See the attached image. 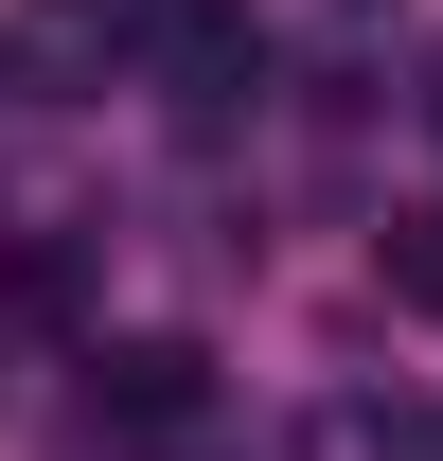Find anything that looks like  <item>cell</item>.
I'll return each mask as SVG.
<instances>
[{
    "label": "cell",
    "mask_w": 443,
    "mask_h": 461,
    "mask_svg": "<svg viewBox=\"0 0 443 461\" xmlns=\"http://www.w3.org/2000/svg\"><path fill=\"white\" fill-rule=\"evenodd\" d=\"M177 0H18V71L36 89H71V71H107V54H142Z\"/></svg>",
    "instance_id": "1"
},
{
    "label": "cell",
    "mask_w": 443,
    "mask_h": 461,
    "mask_svg": "<svg viewBox=\"0 0 443 461\" xmlns=\"http://www.w3.org/2000/svg\"><path fill=\"white\" fill-rule=\"evenodd\" d=\"M89 408H107V426H195V408H213V355L195 338H107L89 355Z\"/></svg>",
    "instance_id": "2"
},
{
    "label": "cell",
    "mask_w": 443,
    "mask_h": 461,
    "mask_svg": "<svg viewBox=\"0 0 443 461\" xmlns=\"http://www.w3.org/2000/svg\"><path fill=\"white\" fill-rule=\"evenodd\" d=\"M390 302H426V320H443V213H408V230H390Z\"/></svg>",
    "instance_id": "3"
}]
</instances>
